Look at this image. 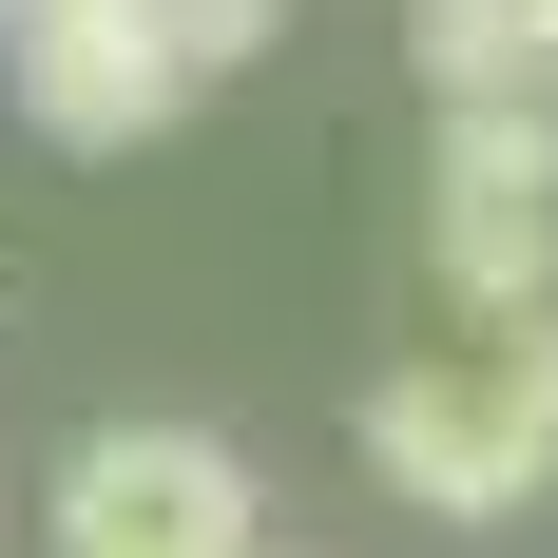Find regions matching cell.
<instances>
[{
  "label": "cell",
  "mask_w": 558,
  "mask_h": 558,
  "mask_svg": "<svg viewBox=\"0 0 558 558\" xmlns=\"http://www.w3.org/2000/svg\"><path fill=\"white\" fill-rule=\"evenodd\" d=\"M366 462H386V501H424V520L558 501V308H520L501 347L386 366V386H366Z\"/></svg>",
  "instance_id": "6da1fadb"
},
{
  "label": "cell",
  "mask_w": 558,
  "mask_h": 558,
  "mask_svg": "<svg viewBox=\"0 0 558 558\" xmlns=\"http://www.w3.org/2000/svg\"><path fill=\"white\" fill-rule=\"evenodd\" d=\"M39 558H270V501L213 424H77L39 482Z\"/></svg>",
  "instance_id": "7a4b0ae2"
},
{
  "label": "cell",
  "mask_w": 558,
  "mask_h": 558,
  "mask_svg": "<svg viewBox=\"0 0 558 558\" xmlns=\"http://www.w3.org/2000/svg\"><path fill=\"white\" fill-rule=\"evenodd\" d=\"M424 270L482 328L558 308V97H462L444 116V155H424Z\"/></svg>",
  "instance_id": "3957f363"
},
{
  "label": "cell",
  "mask_w": 558,
  "mask_h": 558,
  "mask_svg": "<svg viewBox=\"0 0 558 558\" xmlns=\"http://www.w3.org/2000/svg\"><path fill=\"white\" fill-rule=\"evenodd\" d=\"M0 77H20V116H39L58 155H135V135L193 116L155 0H0Z\"/></svg>",
  "instance_id": "277c9868"
},
{
  "label": "cell",
  "mask_w": 558,
  "mask_h": 558,
  "mask_svg": "<svg viewBox=\"0 0 558 558\" xmlns=\"http://www.w3.org/2000/svg\"><path fill=\"white\" fill-rule=\"evenodd\" d=\"M404 58H424V97H539V0H424L404 20Z\"/></svg>",
  "instance_id": "5b68a950"
},
{
  "label": "cell",
  "mask_w": 558,
  "mask_h": 558,
  "mask_svg": "<svg viewBox=\"0 0 558 558\" xmlns=\"http://www.w3.org/2000/svg\"><path fill=\"white\" fill-rule=\"evenodd\" d=\"M155 39H173V77H231V58L289 39V0H155Z\"/></svg>",
  "instance_id": "8992f818"
},
{
  "label": "cell",
  "mask_w": 558,
  "mask_h": 558,
  "mask_svg": "<svg viewBox=\"0 0 558 558\" xmlns=\"http://www.w3.org/2000/svg\"><path fill=\"white\" fill-rule=\"evenodd\" d=\"M539 97H558V0H539Z\"/></svg>",
  "instance_id": "52a82bcc"
},
{
  "label": "cell",
  "mask_w": 558,
  "mask_h": 558,
  "mask_svg": "<svg viewBox=\"0 0 558 558\" xmlns=\"http://www.w3.org/2000/svg\"><path fill=\"white\" fill-rule=\"evenodd\" d=\"M270 558H289V539H270Z\"/></svg>",
  "instance_id": "ba28073f"
}]
</instances>
